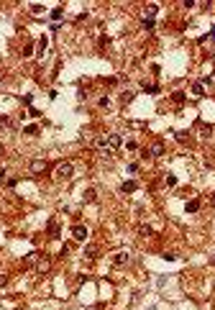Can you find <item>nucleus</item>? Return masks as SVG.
Listing matches in <instances>:
<instances>
[{"label":"nucleus","mask_w":215,"mask_h":310,"mask_svg":"<svg viewBox=\"0 0 215 310\" xmlns=\"http://www.w3.org/2000/svg\"><path fill=\"white\" fill-rule=\"evenodd\" d=\"M105 144H108V146H113V149H118V146H120V136H118V133L108 136V141H105Z\"/></svg>","instance_id":"f257e3e1"},{"label":"nucleus","mask_w":215,"mask_h":310,"mask_svg":"<svg viewBox=\"0 0 215 310\" xmlns=\"http://www.w3.org/2000/svg\"><path fill=\"white\" fill-rule=\"evenodd\" d=\"M74 239H77V241H85V239H87V228L77 226V228H74Z\"/></svg>","instance_id":"f03ea898"},{"label":"nucleus","mask_w":215,"mask_h":310,"mask_svg":"<svg viewBox=\"0 0 215 310\" xmlns=\"http://www.w3.org/2000/svg\"><path fill=\"white\" fill-rule=\"evenodd\" d=\"M46 169V162H33L31 164V172H36V174H39V172H44Z\"/></svg>","instance_id":"7ed1b4c3"},{"label":"nucleus","mask_w":215,"mask_h":310,"mask_svg":"<svg viewBox=\"0 0 215 310\" xmlns=\"http://www.w3.org/2000/svg\"><path fill=\"white\" fill-rule=\"evenodd\" d=\"M72 174V164H62L59 167V177H69Z\"/></svg>","instance_id":"20e7f679"},{"label":"nucleus","mask_w":215,"mask_h":310,"mask_svg":"<svg viewBox=\"0 0 215 310\" xmlns=\"http://www.w3.org/2000/svg\"><path fill=\"white\" fill-rule=\"evenodd\" d=\"M120 190H123V192H133V190H136V182L131 179V182H126L123 187H120Z\"/></svg>","instance_id":"39448f33"},{"label":"nucleus","mask_w":215,"mask_h":310,"mask_svg":"<svg viewBox=\"0 0 215 310\" xmlns=\"http://www.w3.org/2000/svg\"><path fill=\"white\" fill-rule=\"evenodd\" d=\"M151 154H154V156H161V154H164V146H161V144H156V146L151 149Z\"/></svg>","instance_id":"423d86ee"},{"label":"nucleus","mask_w":215,"mask_h":310,"mask_svg":"<svg viewBox=\"0 0 215 310\" xmlns=\"http://www.w3.org/2000/svg\"><path fill=\"white\" fill-rule=\"evenodd\" d=\"M197 208H200V203H197V200H192V203H187V213H195Z\"/></svg>","instance_id":"0eeeda50"},{"label":"nucleus","mask_w":215,"mask_h":310,"mask_svg":"<svg viewBox=\"0 0 215 310\" xmlns=\"http://www.w3.org/2000/svg\"><path fill=\"white\" fill-rule=\"evenodd\" d=\"M115 262H118V264H126V262H128V254H118Z\"/></svg>","instance_id":"6e6552de"},{"label":"nucleus","mask_w":215,"mask_h":310,"mask_svg":"<svg viewBox=\"0 0 215 310\" xmlns=\"http://www.w3.org/2000/svg\"><path fill=\"white\" fill-rule=\"evenodd\" d=\"M0 285H5V277H0Z\"/></svg>","instance_id":"1a4fd4ad"},{"label":"nucleus","mask_w":215,"mask_h":310,"mask_svg":"<svg viewBox=\"0 0 215 310\" xmlns=\"http://www.w3.org/2000/svg\"><path fill=\"white\" fill-rule=\"evenodd\" d=\"M213 203H215V197H213Z\"/></svg>","instance_id":"9d476101"}]
</instances>
